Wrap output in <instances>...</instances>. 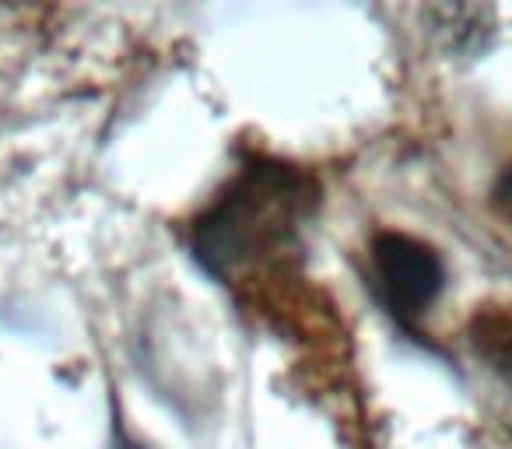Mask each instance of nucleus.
<instances>
[{
    "label": "nucleus",
    "mask_w": 512,
    "mask_h": 449,
    "mask_svg": "<svg viewBox=\"0 0 512 449\" xmlns=\"http://www.w3.org/2000/svg\"><path fill=\"white\" fill-rule=\"evenodd\" d=\"M372 271L386 306L400 320H414L425 313L442 292V278H446L439 253L404 232H379L372 239Z\"/></svg>",
    "instance_id": "nucleus-1"
},
{
    "label": "nucleus",
    "mask_w": 512,
    "mask_h": 449,
    "mask_svg": "<svg viewBox=\"0 0 512 449\" xmlns=\"http://www.w3.org/2000/svg\"><path fill=\"white\" fill-rule=\"evenodd\" d=\"M474 351L512 418V313H484L474 320Z\"/></svg>",
    "instance_id": "nucleus-2"
}]
</instances>
